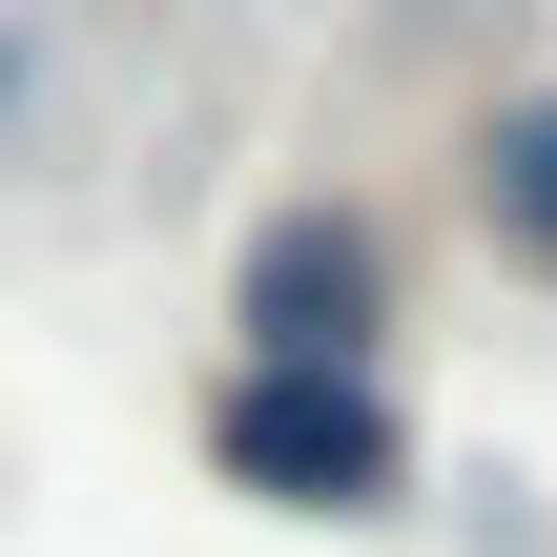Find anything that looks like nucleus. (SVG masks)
<instances>
[{"instance_id": "20e7f679", "label": "nucleus", "mask_w": 557, "mask_h": 557, "mask_svg": "<svg viewBox=\"0 0 557 557\" xmlns=\"http://www.w3.org/2000/svg\"><path fill=\"white\" fill-rule=\"evenodd\" d=\"M21 103H41V21H0V124H21Z\"/></svg>"}, {"instance_id": "f257e3e1", "label": "nucleus", "mask_w": 557, "mask_h": 557, "mask_svg": "<svg viewBox=\"0 0 557 557\" xmlns=\"http://www.w3.org/2000/svg\"><path fill=\"white\" fill-rule=\"evenodd\" d=\"M227 475H248V496H310V517L393 496V393H372V351H248V372H227Z\"/></svg>"}, {"instance_id": "7ed1b4c3", "label": "nucleus", "mask_w": 557, "mask_h": 557, "mask_svg": "<svg viewBox=\"0 0 557 557\" xmlns=\"http://www.w3.org/2000/svg\"><path fill=\"white\" fill-rule=\"evenodd\" d=\"M475 186H496V227H517V248L557 269V83H537V103H496V145H475Z\"/></svg>"}, {"instance_id": "f03ea898", "label": "nucleus", "mask_w": 557, "mask_h": 557, "mask_svg": "<svg viewBox=\"0 0 557 557\" xmlns=\"http://www.w3.org/2000/svg\"><path fill=\"white\" fill-rule=\"evenodd\" d=\"M227 331H248V351H372V331H393V248H372L351 207H289V227H248Z\"/></svg>"}]
</instances>
